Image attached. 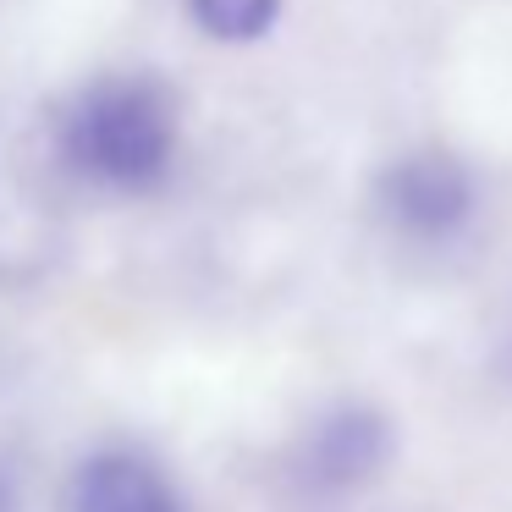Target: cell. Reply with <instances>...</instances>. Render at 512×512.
Instances as JSON below:
<instances>
[{"instance_id":"1","label":"cell","mask_w":512,"mask_h":512,"mask_svg":"<svg viewBox=\"0 0 512 512\" xmlns=\"http://www.w3.org/2000/svg\"><path fill=\"white\" fill-rule=\"evenodd\" d=\"M177 94L149 72H105L83 83L56 116V160L94 193L138 199L177 166Z\"/></svg>"},{"instance_id":"2","label":"cell","mask_w":512,"mask_h":512,"mask_svg":"<svg viewBox=\"0 0 512 512\" xmlns=\"http://www.w3.org/2000/svg\"><path fill=\"white\" fill-rule=\"evenodd\" d=\"M375 210L408 243H452L474 221V177L452 155H408L375 182Z\"/></svg>"},{"instance_id":"3","label":"cell","mask_w":512,"mask_h":512,"mask_svg":"<svg viewBox=\"0 0 512 512\" xmlns=\"http://www.w3.org/2000/svg\"><path fill=\"white\" fill-rule=\"evenodd\" d=\"M391 463V424L375 408H336L292 452V485L309 501H342L375 485Z\"/></svg>"},{"instance_id":"4","label":"cell","mask_w":512,"mask_h":512,"mask_svg":"<svg viewBox=\"0 0 512 512\" xmlns=\"http://www.w3.org/2000/svg\"><path fill=\"white\" fill-rule=\"evenodd\" d=\"M67 512H182L177 485L144 452H94L67 479Z\"/></svg>"},{"instance_id":"5","label":"cell","mask_w":512,"mask_h":512,"mask_svg":"<svg viewBox=\"0 0 512 512\" xmlns=\"http://www.w3.org/2000/svg\"><path fill=\"white\" fill-rule=\"evenodd\" d=\"M193 23L215 45H254L276 28L281 0H188Z\"/></svg>"},{"instance_id":"6","label":"cell","mask_w":512,"mask_h":512,"mask_svg":"<svg viewBox=\"0 0 512 512\" xmlns=\"http://www.w3.org/2000/svg\"><path fill=\"white\" fill-rule=\"evenodd\" d=\"M0 512H17V485H12L6 468H0Z\"/></svg>"}]
</instances>
